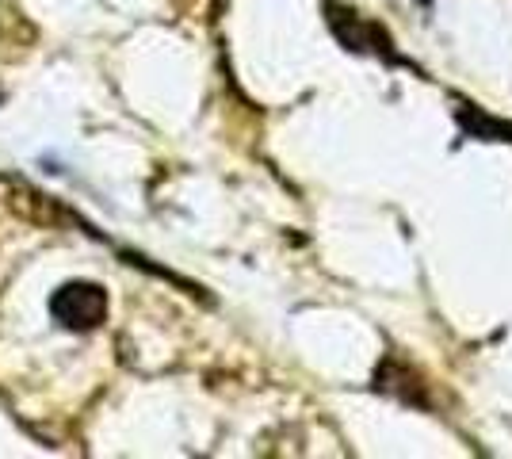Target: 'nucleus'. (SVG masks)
Returning <instances> with one entry per match:
<instances>
[{
	"instance_id": "obj_1",
	"label": "nucleus",
	"mask_w": 512,
	"mask_h": 459,
	"mask_svg": "<svg viewBox=\"0 0 512 459\" xmlns=\"http://www.w3.org/2000/svg\"><path fill=\"white\" fill-rule=\"evenodd\" d=\"M50 310H54V318H58L65 329L88 333V329H96L107 318V295H104V287L81 284V280H77V284H65L54 291Z\"/></svg>"
},
{
	"instance_id": "obj_2",
	"label": "nucleus",
	"mask_w": 512,
	"mask_h": 459,
	"mask_svg": "<svg viewBox=\"0 0 512 459\" xmlns=\"http://www.w3.org/2000/svg\"><path fill=\"white\" fill-rule=\"evenodd\" d=\"M459 119H463V127H467L474 138H490V142L505 138V134L512 138V127L497 123V119H490V115H482V111L470 108V104H463V108H459Z\"/></svg>"
}]
</instances>
